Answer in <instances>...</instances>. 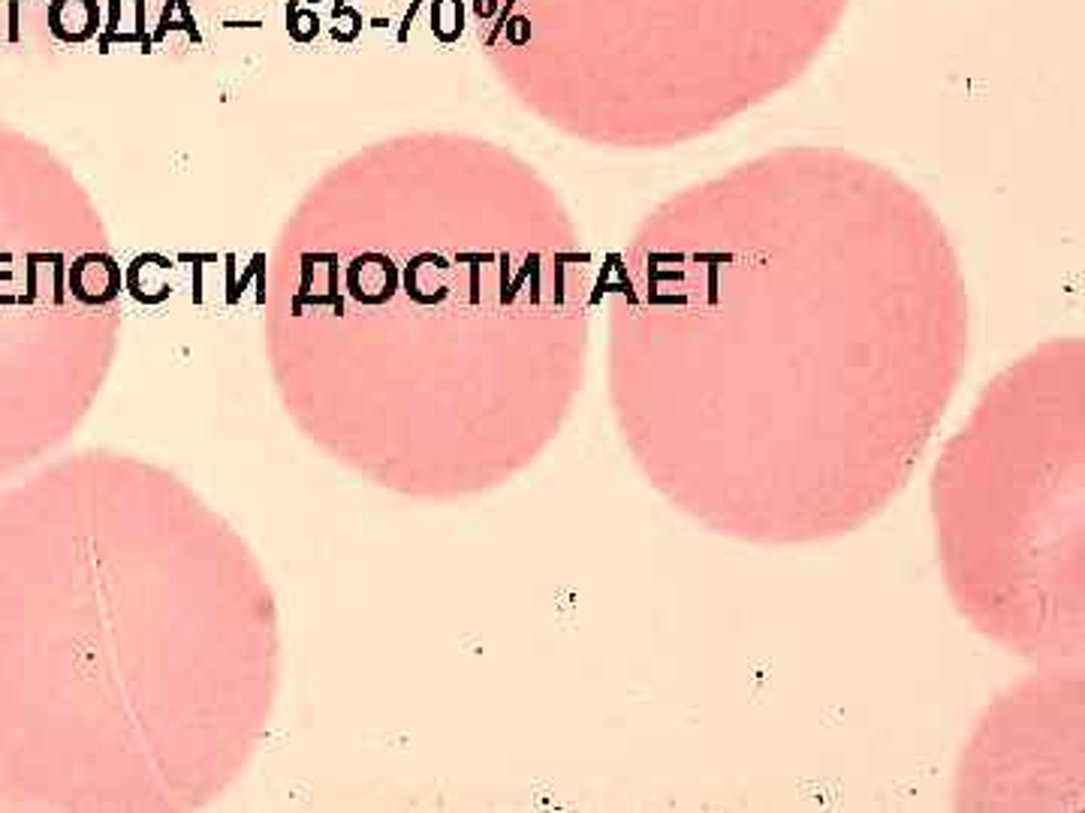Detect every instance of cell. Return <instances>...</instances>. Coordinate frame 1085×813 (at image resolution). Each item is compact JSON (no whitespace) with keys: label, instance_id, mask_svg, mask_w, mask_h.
<instances>
[{"label":"cell","instance_id":"6da1fadb","mask_svg":"<svg viewBox=\"0 0 1085 813\" xmlns=\"http://www.w3.org/2000/svg\"><path fill=\"white\" fill-rule=\"evenodd\" d=\"M66 290L88 308H103L121 293V269L109 254H82L66 269Z\"/></svg>","mask_w":1085,"mask_h":813},{"label":"cell","instance_id":"7a4b0ae2","mask_svg":"<svg viewBox=\"0 0 1085 813\" xmlns=\"http://www.w3.org/2000/svg\"><path fill=\"white\" fill-rule=\"evenodd\" d=\"M49 25L61 42H85L100 30L97 0H52Z\"/></svg>","mask_w":1085,"mask_h":813},{"label":"cell","instance_id":"3957f363","mask_svg":"<svg viewBox=\"0 0 1085 813\" xmlns=\"http://www.w3.org/2000/svg\"><path fill=\"white\" fill-rule=\"evenodd\" d=\"M22 3H27V0H10V39H19V10H22Z\"/></svg>","mask_w":1085,"mask_h":813}]
</instances>
